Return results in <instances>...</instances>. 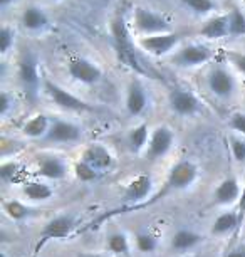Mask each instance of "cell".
Masks as SVG:
<instances>
[{
	"instance_id": "obj_19",
	"label": "cell",
	"mask_w": 245,
	"mask_h": 257,
	"mask_svg": "<svg viewBox=\"0 0 245 257\" xmlns=\"http://www.w3.org/2000/svg\"><path fill=\"white\" fill-rule=\"evenodd\" d=\"M39 175L49 180H62L67 175V165L61 157L42 155L39 157Z\"/></svg>"
},
{
	"instance_id": "obj_41",
	"label": "cell",
	"mask_w": 245,
	"mask_h": 257,
	"mask_svg": "<svg viewBox=\"0 0 245 257\" xmlns=\"http://www.w3.org/2000/svg\"><path fill=\"white\" fill-rule=\"evenodd\" d=\"M81 257H103V255H98V254H83Z\"/></svg>"
},
{
	"instance_id": "obj_27",
	"label": "cell",
	"mask_w": 245,
	"mask_h": 257,
	"mask_svg": "<svg viewBox=\"0 0 245 257\" xmlns=\"http://www.w3.org/2000/svg\"><path fill=\"white\" fill-rule=\"evenodd\" d=\"M181 4L190 9L191 12L196 14L200 17H205V16H213L218 9V4L217 0H180Z\"/></svg>"
},
{
	"instance_id": "obj_6",
	"label": "cell",
	"mask_w": 245,
	"mask_h": 257,
	"mask_svg": "<svg viewBox=\"0 0 245 257\" xmlns=\"http://www.w3.org/2000/svg\"><path fill=\"white\" fill-rule=\"evenodd\" d=\"M136 47L145 51L146 54L153 57H165L171 56L173 52L180 47L181 36L178 32H165L156 34V36H146V37H136L134 39Z\"/></svg>"
},
{
	"instance_id": "obj_22",
	"label": "cell",
	"mask_w": 245,
	"mask_h": 257,
	"mask_svg": "<svg viewBox=\"0 0 245 257\" xmlns=\"http://www.w3.org/2000/svg\"><path fill=\"white\" fill-rule=\"evenodd\" d=\"M150 126L146 123H139L136 126H133L131 130L128 132V147L133 153H141L143 150L148 148V143H150Z\"/></svg>"
},
{
	"instance_id": "obj_11",
	"label": "cell",
	"mask_w": 245,
	"mask_h": 257,
	"mask_svg": "<svg viewBox=\"0 0 245 257\" xmlns=\"http://www.w3.org/2000/svg\"><path fill=\"white\" fill-rule=\"evenodd\" d=\"M168 104L173 113L178 116H193L201 108L200 99L191 91L181 88H173L168 93Z\"/></svg>"
},
{
	"instance_id": "obj_25",
	"label": "cell",
	"mask_w": 245,
	"mask_h": 257,
	"mask_svg": "<svg viewBox=\"0 0 245 257\" xmlns=\"http://www.w3.org/2000/svg\"><path fill=\"white\" fill-rule=\"evenodd\" d=\"M22 193L32 202H47L54 195V190L44 182H27L24 183Z\"/></svg>"
},
{
	"instance_id": "obj_23",
	"label": "cell",
	"mask_w": 245,
	"mask_h": 257,
	"mask_svg": "<svg viewBox=\"0 0 245 257\" xmlns=\"http://www.w3.org/2000/svg\"><path fill=\"white\" fill-rule=\"evenodd\" d=\"M201 240H203V237H201L198 232L181 229L171 237V249H175L178 252H185V250H190L198 244H201Z\"/></svg>"
},
{
	"instance_id": "obj_31",
	"label": "cell",
	"mask_w": 245,
	"mask_h": 257,
	"mask_svg": "<svg viewBox=\"0 0 245 257\" xmlns=\"http://www.w3.org/2000/svg\"><path fill=\"white\" fill-rule=\"evenodd\" d=\"M16 44V31L9 24H4L0 29V54L7 56Z\"/></svg>"
},
{
	"instance_id": "obj_39",
	"label": "cell",
	"mask_w": 245,
	"mask_h": 257,
	"mask_svg": "<svg viewBox=\"0 0 245 257\" xmlns=\"http://www.w3.org/2000/svg\"><path fill=\"white\" fill-rule=\"evenodd\" d=\"M223 257H245V244L243 245H238L235 247V249H232L230 252H227Z\"/></svg>"
},
{
	"instance_id": "obj_37",
	"label": "cell",
	"mask_w": 245,
	"mask_h": 257,
	"mask_svg": "<svg viewBox=\"0 0 245 257\" xmlns=\"http://www.w3.org/2000/svg\"><path fill=\"white\" fill-rule=\"evenodd\" d=\"M14 103H16L14 96L9 91H2V96H0V116L2 118H7L11 109L14 108Z\"/></svg>"
},
{
	"instance_id": "obj_10",
	"label": "cell",
	"mask_w": 245,
	"mask_h": 257,
	"mask_svg": "<svg viewBox=\"0 0 245 257\" xmlns=\"http://www.w3.org/2000/svg\"><path fill=\"white\" fill-rule=\"evenodd\" d=\"M81 138H83L81 126L76 124L74 121L61 119V118H54L51 121V128L46 137L49 143H67V145L78 143L81 142Z\"/></svg>"
},
{
	"instance_id": "obj_3",
	"label": "cell",
	"mask_w": 245,
	"mask_h": 257,
	"mask_svg": "<svg viewBox=\"0 0 245 257\" xmlns=\"http://www.w3.org/2000/svg\"><path fill=\"white\" fill-rule=\"evenodd\" d=\"M109 34H111V37H113V44H114V49L118 52L119 59L126 66L141 72L143 67L139 66L136 52H134L136 42L133 41L131 29H129L126 21H124L123 17H114L111 24H109Z\"/></svg>"
},
{
	"instance_id": "obj_18",
	"label": "cell",
	"mask_w": 245,
	"mask_h": 257,
	"mask_svg": "<svg viewBox=\"0 0 245 257\" xmlns=\"http://www.w3.org/2000/svg\"><path fill=\"white\" fill-rule=\"evenodd\" d=\"M81 160L86 163H89L91 167L96 168L98 172H104V170H109L113 167L114 163V158L111 152L103 147V145L99 143H94V145H89L88 148L84 150L83 157H81Z\"/></svg>"
},
{
	"instance_id": "obj_40",
	"label": "cell",
	"mask_w": 245,
	"mask_h": 257,
	"mask_svg": "<svg viewBox=\"0 0 245 257\" xmlns=\"http://www.w3.org/2000/svg\"><path fill=\"white\" fill-rule=\"evenodd\" d=\"M17 0H0V7H2V11H7L9 7L14 6Z\"/></svg>"
},
{
	"instance_id": "obj_29",
	"label": "cell",
	"mask_w": 245,
	"mask_h": 257,
	"mask_svg": "<svg viewBox=\"0 0 245 257\" xmlns=\"http://www.w3.org/2000/svg\"><path fill=\"white\" fill-rule=\"evenodd\" d=\"M108 250L113 254H128L129 252V239L123 232H114L108 237Z\"/></svg>"
},
{
	"instance_id": "obj_30",
	"label": "cell",
	"mask_w": 245,
	"mask_h": 257,
	"mask_svg": "<svg viewBox=\"0 0 245 257\" xmlns=\"http://www.w3.org/2000/svg\"><path fill=\"white\" fill-rule=\"evenodd\" d=\"M134 242H136V249L143 254L155 252L158 247V239L151 232H138L136 237H134Z\"/></svg>"
},
{
	"instance_id": "obj_26",
	"label": "cell",
	"mask_w": 245,
	"mask_h": 257,
	"mask_svg": "<svg viewBox=\"0 0 245 257\" xmlns=\"http://www.w3.org/2000/svg\"><path fill=\"white\" fill-rule=\"evenodd\" d=\"M2 208H4V213L12 220H24L34 213L31 207L19 200H6L2 203Z\"/></svg>"
},
{
	"instance_id": "obj_12",
	"label": "cell",
	"mask_w": 245,
	"mask_h": 257,
	"mask_svg": "<svg viewBox=\"0 0 245 257\" xmlns=\"http://www.w3.org/2000/svg\"><path fill=\"white\" fill-rule=\"evenodd\" d=\"M153 192V180L150 175H138L128 183L126 190H124V208L139 205V203L146 202Z\"/></svg>"
},
{
	"instance_id": "obj_44",
	"label": "cell",
	"mask_w": 245,
	"mask_h": 257,
	"mask_svg": "<svg viewBox=\"0 0 245 257\" xmlns=\"http://www.w3.org/2000/svg\"><path fill=\"white\" fill-rule=\"evenodd\" d=\"M52 2H57V0H52Z\"/></svg>"
},
{
	"instance_id": "obj_8",
	"label": "cell",
	"mask_w": 245,
	"mask_h": 257,
	"mask_svg": "<svg viewBox=\"0 0 245 257\" xmlns=\"http://www.w3.org/2000/svg\"><path fill=\"white\" fill-rule=\"evenodd\" d=\"M17 77L24 86V89L31 94H37V91L41 89L42 79L39 72V61L34 52L26 51L22 52L21 59L17 64Z\"/></svg>"
},
{
	"instance_id": "obj_36",
	"label": "cell",
	"mask_w": 245,
	"mask_h": 257,
	"mask_svg": "<svg viewBox=\"0 0 245 257\" xmlns=\"http://www.w3.org/2000/svg\"><path fill=\"white\" fill-rule=\"evenodd\" d=\"M227 61L235 67L240 74L245 76V52L240 51H227Z\"/></svg>"
},
{
	"instance_id": "obj_33",
	"label": "cell",
	"mask_w": 245,
	"mask_h": 257,
	"mask_svg": "<svg viewBox=\"0 0 245 257\" xmlns=\"http://www.w3.org/2000/svg\"><path fill=\"white\" fill-rule=\"evenodd\" d=\"M74 175L78 177V180L89 183V182H94L96 178L99 177V172L96 168L91 167L89 163H86V162H83V160H79V162L74 165Z\"/></svg>"
},
{
	"instance_id": "obj_28",
	"label": "cell",
	"mask_w": 245,
	"mask_h": 257,
	"mask_svg": "<svg viewBox=\"0 0 245 257\" xmlns=\"http://www.w3.org/2000/svg\"><path fill=\"white\" fill-rule=\"evenodd\" d=\"M228 31L233 37L245 36V14L237 7L228 12Z\"/></svg>"
},
{
	"instance_id": "obj_38",
	"label": "cell",
	"mask_w": 245,
	"mask_h": 257,
	"mask_svg": "<svg viewBox=\"0 0 245 257\" xmlns=\"http://www.w3.org/2000/svg\"><path fill=\"white\" fill-rule=\"evenodd\" d=\"M238 219H240V225L245 219V183H243V188H242V195H240V200H238Z\"/></svg>"
},
{
	"instance_id": "obj_7",
	"label": "cell",
	"mask_w": 245,
	"mask_h": 257,
	"mask_svg": "<svg viewBox=\"0 0 245 257\" xmlns=\"http://www.w3.org/2000/svg\"><path fill=\"white\" fill-rule=\"evenodd\" d=\"M206 88L215 98L230 99L237 91V81L228 67L217 64L206 74Z\"/></svg>"
},
{
	"instance_id": "obj_4",
	"label": "cell",
	"mask_w": 245,
	"mask_h": 257,
	"mask_svg": "<svg viewBox=\"0 0 245 257\" xmlns=\"http://www.w3.org/2000/svg\"><path fill=\"white\" fill-rule=\"evenodd\" d=\"M42 89H44L47 98L61 109L73 111V113H86V111L94 109L89 103H86L84 99H81L76 94L69 93L66 88H62L61 84H57V82L49 79V77L42 79Z\"/></svg>"
},
{
	"instance_id": "obj_45",
	"label": "cell",
	"mask_w": 245,
	"mask_h": 257,
	"mask_svg": "<svg viewBox=\"0 0 245 257\" xmlns=\"http://www.w3.org/2000/svg\"><path fill=\"white\" fill-rule=\"evenodd\" d=\"M243 103H245V98H243Z\"/></svg>"
},
{
	"instance_id": "obj_15",
	"label": "cell",
	"mask_w": 245,
	"mask_h": 257,
	"mask_svg": "<svg viewBox=\"0 0 245 257\" xmlns=\"http://www.w3.org/2000/svg\"><path fill=\"white\" fill-rule=\"evenodd\" d=\"M21 24L27 32L31 34H39L44 32L47 27L51 26V19L41 6H27L21 14Z\"/></svg>"
},
{
	"instance_id": "obj_20",
	"label": "cell",
	"mask_w": 245,
	"mask_h": 257,
	"mask_svg": "<svg viewBox=\"0 0 245 257\" xmlns=\"http://www.w3.org/2000/svg\"><path fill=\"white\" fill-rule=\"evenodd\" d=\"M240 195H242V188L237 178H223L215 190V202L218 205H232L240 200Z\"/></svg>"
},
{
	"instance_id": "obj_16",
	"label": "cell",
	"mask_w": 245,
	"mask_h": 257,
	"mask_svg": "<svg viewBox=\"0 0 245 257\" xmlns=\"http://www.w3.org/2000/svg\"><path fill=\"white\" fill-rule=\"evenodd\" d=\"M200 36L206 41H220L230 36L228 31V12L225 14H213L201 24Z\"/></svg>"
},
{
	"instance_id": "obj_13",
	"label": "cell",
	"mask_w": 245,
	"mask_h": 257,
	"mask_svg": "<svg viewBox=\"0 0 245 257\" xmlns=\"http://www.w3.org/2000/svg\"><path fill=\"white\" fill-rule=\"evenodd\" d=\"M173 142H175V135L168 126H156L151 132L150 143L146 148V158L153 160V162L163 158L171 150Z\"/></svg>"
},
{
	"instance_id": "obj_17",
	"label": "cell",
	"mask_w": 245,
	"mask_h": 257,
	"mask_svg": "<svg viewBox=\"0 0 245 257\" xmlns=\"http://www.w3.org/2000/svg\"><path fill=\"white\" fill-rule=\"evenodd\" d=\"M124 106L126 111L133 118L143 114L148 106V96L143 84L139 81H131L126 89V99H124Z\"/></svg>"
},
{
	"instance_id": "obj_43",
	"label": "cell",
	"mask_w": 245,
	"mask_h": 257,
	"mask_svg": "<svg viewBox=\"0 0 245 257\" xmlns=\"http://www.w3.org/2000/svg\"><path fill=\"white\" fill-rule=\"evenodd\" d=\"M242 2H243V6H245V0H242Z\"/></svg>"
},
{
	"instance_id": "obj_24",
	"label": "cell",
	"mask_w": 245,
	"mask_h": 257,
	"mask_svg": "<svg viewBox=\"0 0 245 257\" xmlns=\"http://www.w3.org/2000/svg\"><path fill=\"white\" fill-rule=\"evenodd\" d=\"M240 229V219L237 212H223L220 213L212 224V234L213 235H225L233 230Z\"/></svg>"
},
{
	"instance_id": "obj_2",
	"label": "cell",
	"mask_w": 245,
	"mask_h": 257,
	"mask_svg": "<svg viewBox=\"0 0 245 257\" xmlns=\"http://www.w3.org/2000/svg\"><path fill=\"white\" fill-rule=\"evenodd\" d=\"M129 29L136 34V37L156 36V34L171 32V22L163 14L151 11L148 7H134Z\"/></svg>"
},
{
	"instance_id": "obj_9",
	"label": "cell",
	"mask_w": 245,
	"mask_h": 257,
	"mask_svg": "<svg viewBox=\"0 0 245 257\" xmlns=\"http://www.w3.org/2000/svg\"><path fill=\"white\" fill-rule=\"evenodd\" d=\"M67 72L76 82L84 86H93L103 79L101 67L88 57H71L67 61Z\"/></svg>"
},
{
	"instance_id": "obj_42",
	"label": "cell",
	"mask_w": 245,
	"mask_h": 257,
	"mask_svg": "<svg viewBox=\"0 0 245 257\" xmlns=\"http://www.w3.org/2000/svg\"><path fill=\"white\" fill-rule=\"evenodd\" d=\"M0 257H7V255H6V254H2V255H0Z\"/></svg>"
},
{
	"instance_id": "obj_34",
	"label": "cell",
	"mask_w": 245,
	"mask_h": 257,
	"mask_svg": "<svg viewBox=\"0 0 245 257\" xmlns=\"http://www.w3.org/2000/svg\"><path fill=\"white\" fill-rule=\"evenodd\" d=\"M22 175V167L17 162H6L0 167V178L7 183H14Z\"/></svg>"
},
{
	"instance_id": "obj_1",
	"label": "cell",
	"mask_w": 245,
	"mask_h": 257,
	"mask_svg": "<svg viewBox=\"0 0 245 257\" xmlns=\"http://www.w3.org/2000/svg\"><path fill=\"white\" fill-rule=\"evenodd\" d=\"M196 177H198V167L191 162V160H181L178 162L170 170V173H168L165 183H163V188L161 190H158L156 193H153V195L148 198L146 202L139 203V205H134V207H128V208H116V210L113 212H108L104 213L103 217H101L99 220H96V224H99V222H103L104 219H108V217H113V215H119V213H129V212H138L141 210V208H148L151 205H155L163 198H166L168 195H171V193L175 192H180V190H185V188H188L191 183L196 180Z\"/></svg>"
},
{
	"instance_id": "obj_14",
	"label": "cell",
	"mask_w": 245,
	"mask_h": 257,
	"mask_svg": "<svg viewBox=\"0 0 245 257\" xmlns=\"http://www.w3.org/2000/svg\"><path fill=\"white\" fill-rule=\"evenodd\" d=\"M76 229V219L69 213H62L54 219H51L41 230V244L54 239H64L69 237L71 232Z\"/></svg>"
},
{
	"instance_id": "obj_35",
	"label": "cell",
	"mask_w": 245,
	"mask_h": 257,
	"mask_svg": "<svg viewBox=\"0 0 245 257\" xmlns=\"http://www.w3.org/2000/svg\"><path fill=\"white\" fill-rule=\"evenodd\" d=\"M228 124L237 135H240V137H245V113H243V111H235V113L230 114Z\"/></svg>"
},
{
	"instance_id": "obj_21",
	"label": "cell",
	"mask_w": 245,
	"mask_h": 257,
	"mask_svg": "<svg viewBox=\"0 0 245 257\" xmlns=\"http://www.w3.org/2000/svg\"><path fill=\"white\" fill-rule=\"evenodd\" d=\"M51 118L47 114H36L32 116L31 119H27L26 123L22 126V133L24 137L27 138H32V140H37V138H46L47 137V132L51 128Z\"/></svg>"
},
{
	"instance_id": "obj_5",
	"label": "cell",
	"mask_w": 245,
	"mask_h": 257,
	"mask_svg": "<svg viewBox=\"0 0 245 257\" xmlns=\"http://www.w3.org/2000/svg\"><path fill=\"white\" fill-rule=\"evenodd\" d=\"M213 59V49L200 42H191V44L180 46L173 54L170 56V61L173 66L180 69H193L201 64H206Z\"/></svg>"
},
{
	"instance_id": "obj_32",
	"label": "cell",
	"mask_w": 245,
	"mask_h": 257,
	"mask_svg": "<svg viewBox=\"0 0 245 257\" xmlns=\"http://www.w3.org/2000/svg\"><path fill=\"white\" fill-rule=\"evenodd\" d=\"M228 143H230V152H232V157L235 162L240 165H245V137L230 135Z\"/></svg>"
}]
</instances>
